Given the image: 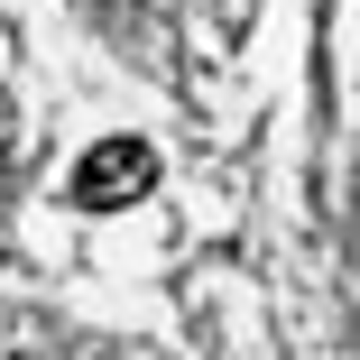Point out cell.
Segmentation results:
<instances>
[{"label": "cell", "mask_w": 360, "mask_h": 360, "mask_svg": "<svg viewBox=\"0 0 360 360\" xmlns=\"http://www.w3.org/2000/svg\"><path fill=\"white\" fill-rule=\"evenodd\" d=\"M148 185H158V148H148V139H102V148L75 158V203L84 212H120Z\"/></svg>", "instance_id": "obj_1"}]
</instances>
